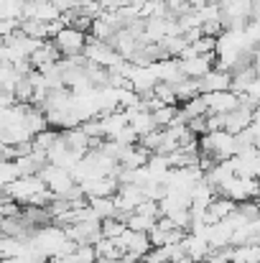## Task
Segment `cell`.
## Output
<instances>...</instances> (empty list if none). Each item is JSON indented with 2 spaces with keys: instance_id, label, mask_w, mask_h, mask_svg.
<instances>
[{
  "instance_id": "1",
  "label": "cell",
  "mask_w": 260,
  "mask_h": 263,
  "mask_svg": "<svg viewBox=\"0 0 260 263\" xmlns=\"http://www.w3.org/2000/svg\"><path fill=\"white\" fill-rule=\"evenodd\" d=\"M85 57L89 64H97V67H105V69H115L117 64H123L125 59L107 44V41H99L94 36L87 39V46H85Z\"/></svg>"
},
{
  "instance_id": "2",
  "label": "cell",
  "mask_w": 260,
  "mask_h": 263,
  "mask_svg": "<svg viewBox=\"0 0 260 263\" xmlns=\"http://www.w3.org/2000/svg\"><path fill=\"white\" fill-rule=\"evenodd\" d=\"M44 189H49V186L44 184L41 176H21V179L13 181L10 186H3V197L15 199V202H21V204H28V202H31L38 192H44Z\"/></svg>"
},
{
  "instance_id": "3",
  "label": "cell",
  "mask_w": 260,
  "mask_h": 263,
  "mask_svg": "<svg viewBox=\"0 0 260 263\" xmlns=\"http://www.w3.org/2000/svg\"><path fill=\"white\" fill-rule=\"evenodd\" d=\"M31 240L38 246V251H41L46 258H54V256H56V251L62 248V243H64V240H69V238H67V230H64V228L44 225V228H36V230H33Z\"/></svg>"
},
{
  "instance_id": "4",
  "label": "cell",
  "mask_w": 260,
  "mask_h": 263,
  "mask_svg": "<svg viewBox=\"0 0 260 263\" xmlns=\"http://www.w3.org/2000/svg\"><path fill=\"white\" fill-rule=\"evenodd\" d=\"M87 39H89V33L67 26V28H62V31L56 33V39H51V41L59 46L62 57H79V54H85Z\"/></svg>"
},
{
  "instance_id": "5",
  "label": "cell",
  "mask_w": 260,
  "mask_h": 263,
  "mask_svg": "<svg viewBox=\"0 0 260 263\" xmlns=\"http://www.w3.org/2000/svg\"><path fill=\"white\" fill-rule=\"evenodd\" d=\"M41 179H44V184L56 194V197H67L74 186H77V181H74V176L72 172H67V169H59V166H51V164H46L44 169H41Z\"/></svg>"
},
{
  "instance_id": "6",
  "label": "cell",
  "mask_w": 260,
  "mask_h": 263,
  "mask_svg": "<svg viewBox=\"0 0 260 263\" xmlns=\"http://www.w3.org/2000/svg\"><path fill=\"white\" fill-rule=\"evenodd\" d=\"M204 100H207L209 115H230L232 110H237V107L243 105V95H237V92H232V89L204 95Z\"/></svg>"
},
{
  "instance_id": "7",
  "label": "cell",
  "mask_w": 260,
  "mask_h": 263,
  "mask_svg": "<svg viewBox=\"0 0 260 263\" xmlns=\"http://www.w3.org/2000/svg\"><path fill=\"white\" fill-rule=\"evenodd\" d=\"M217 54H204V57H191V59H181V72L189 80H204L212 69H214Z\"/></svg>"
},
{
  "instance_id": "8",
  "label": "cell",
  "mask_w": 260,
  "mask_h": 263,
  "mask_svg": "<svg viewBox=\"0 0 260 263\" xmlns=\"http://www.w3.org/2000/svg\"><path fill=\"white\" fill-rule=\"evenodd\" d=\"M250 125H253V107H248V105H240L237 110L225 115V130L232 133V136H240Z\"/></svg>"
},
{
  "instance_id": "9",
  "label": "cell",
  "mask_w": 260,
  "mask_h": 263,
  "mask_svg": "<svg viewBox=\"0 0 260 263\" xmlns=\"http://www.w3.org/2000/svg\"><path fill=\"white\" fill-rule=\"evenodd\" d=\"M235 212H237V202H232V199H227V197H217V199L212 202V207L207 210L204 222H207V225H217V222L232 217Z\"/></svg>"
},
{
  "instance_id": "10",
  "label": "cell",
  "mask_w": 260,
  "mask_h": 263,
  "mask_svg": "<svg viewBox=\"0 0 260 263\" xmlns=\"http://www.w3.org/2000/svg\"><path fill=\"white\" fill-rule=\"evenodd\" d=\"M202 82V95H212V92H225L232 89V72H222V69H212Z\"/></svg>"
},
{
  "instance_id": "11",
  "label": "cell",
  "mask_w": 260,
  "mask_h": 263,
  "mask_svg": "<svg viewBox=\"0 0 260 263\" xmlns=\"http://www.w3.org/2000/svg\"><path fill=\"white\" fill-rule=\"evenodd\" d=\"M87 197H115L120 189V181L115 176H105V179H94V181H85L82 184Z\"/></svg>"
},
{
  "instance_id": "12",
  "label": "cell",
  "mask_w": 260,
  "mask_h": 263,
  "mask_svg": "<svg viewBox=\"0 0 260 263\" xmlns=\"http://www.w3.org/2000/svg\"><path fill=\"white\" fill-rule=\"evenodd\" d=\"M184 248H186V256H189L191 261H207L209 253H212L209 240H204V238H199V235H194V233H186Z\"/></svg>"
},
{
  "instance_id": "13",
  "label": "cell",
  "mask_w": 260,
  "mask_h": 263,
  "mask_svg": "<svg viewBox=\"0 0 260 263\" xmlns=\"http://www.w3.org/2000/svg\"><path fill=\"white\" fill-rule=\"evenodd\" d=\"M62 136H64V143H67L74 154H79V156H87V154H89V141H92V138L82 130V125H79V128H72V130H62Z\"/></svg>"
},
{
  "instance_id": "14",
  "label": "cell",
  "mask_w": 260,
  "mask_h": 263,
  "mask_svg": "<svg viewBox=\"0 0 260 263\" xmlns=\"http://www.w3.org/2000/svg\"><path fill=\"white\" fill-rule=\"evenodd\" d=\"M89 199V207L94 210V215L99 220H107V217H117V204H115V197H87Z\"/></svg>"
},
{
  "instance_id": "15",
  "label": "cell",
  "mask_w": 260,
  "mask_h": 263,
  "mask_svg": "<svg viewBox=\"0 0 260 263\" xmlns=\"http://www.w3.org/2000/svg\"><path fill=\"white\" fill-rule=\"evenodd\" d=\"M28 0H0V18L3 21H26Z\"/></svg>"
},
{
  "instance_id": "16",
  "label": "cell",
  "mask_w": 260,
  "mask_h": 263,
  "mask_svg": "<svg viewBox=\"0 0 260 263\" xmlns=\"http://www.w3.org/2000/svg\"><path fill=\"white\" fill-rule=\"evenodd\" d=\"M94 248H97V256L105 258V261H123V256H125V251L110 238H102Z\"/></svg>"
},
{
  "instance_id": "17",
  "label": "cell",
  "mask_w": 260,
  "mask_h": 263,
  "mask_svg": "<svg viewBox=\"0 0 260 263\" xmlns=\"http://www.w3.org/2000/svg\"><path fill=\"white\" fill-rule=\"evenodd\" d=\"M128 228L130 230H135V233H151L153 228H156V222H158V217H148V215H141V212H133V215H128Z\"/></svg>"
},
{
  "instance_id": "18",
  "label": "cell",
  "mask_w": 260,
  "mask_h": 263,
  "mask_svg": "<svg viewBox=\"0 0 260 263\" xmlns=\"http://www.w3.org/2000/svg\"><path fill=\"white\" fill-rule=\"evenodd\" d=\"M181 110H184V115H186L189 120L209 115V107H207V100H204V95H199V97H194V100L184 102V107H181Z\"/></svg>"
},
{
  "instance_id": "19",
  "label": "cell",
  "mask_w": 260,
  "mask_h": 263,
  "mask_svg": "<svg viewBox=\"0 0 260 263\" xmlns=\"http://www.w3.org/2000/svg\"><path fill=\"white\" fill-rule=\"evenodd\" d=\"M59 138H62V130H56V128H49V130H44V133H38L36 138H33V146L38 148V151H51L56 143H59Z\"/></svg>"
},
{
  "instance_id": "20",
  "label": "cell",
  "mask_w": 260,
  "mask_h": 263,
  "mask_svg": "<svg viewBox=\"0 0 260 263\" xmlns=\"http://www.w3.org/2000/svg\"><path fill=\"white\" fill-rule=\"evenodd\" d=\"M125 230H128V222L120 220V217H107V220H102V238L117 240Z\"/></svg>"
},
{
  "instance_id": "21",
  "label": "cell",
  "mask_w": 260,
  "mask_h": 263,
  "mask_svg": "<svg viewBox=\"0 0 260 263\" xmlns=\"http://www.w3.org/2000/svg\"><path fill=\"white\" fill-rule=\"evenodd\" d=\"M232 263H260V243L235 248V253H232Z\"/></svg>"
},
{
  "instance_id": "22",
  "label": "cell",
  "mask_w": 260,
  "mask_h": 263,
  "mask_svg": "<svg viewBox=\"0 0 260 263\" xmlns=\"http://www.w3.org/2000/svg\"><path fill=\"white\" fill-rule=\"evenodd\" d=\"M23 251H26V240H21V238H3V243H0L3 258H18Z\"/></svg>"
},
{
  "instance_id": "23",
  "label": "cell",
  "mask_w": 260,
  "mask_h": 263,
  "mask_svg": "<svg viewBox=\"0 0 260 263\" xmlns=\"http://www.w3.org/2000/svg\"><path fill=\"white\" fill-rule=\"evenodd\" d=\"M21 169H18V161H0V184L3 186H10L13 181L21 179Z\"/></svg>"
},
{
  "instance_id": "24",
  "label": "cell",
  "mask_w": 260,
  "mask_h": 263,
  "mask_svg": "<svg viewBox=\"0 0 260 263\" xmlns=\"http://www.w3.org/2000/svg\"><path fill=\"white\" fill-rule=\"evenodd\" d=\"M153 95H156L158 100H164L166 105H178V97H176V89H173V85L158 82V85H156V89H153Z\"/></svg>"
},
{
  "instance_id": "25",
  "label": "cell",
  "mask_w": 260,
  "mask_h": 263,
  "mask_svg": "<svg viewBox=\"0 0 260 263\" xmlns=\"http://www.w3.org/2000/svg\"><path fill=\"white\" fill-rule=\"evenodd\" d=\"M99 256H97V248L94 246H79L77 253H74V263H97Z\"/></svg>"
},
{
  "instance_id": "26",
  "label": "cell",
  "mask_w": 260,
  "mask_h": 263,
  "mask_svg": "<svg viewBox=\"0 0 260 263\" xmlns=\"http://www.w3.org/2000/svg\"><path fill=\"white\" fill-rule=\"evenodd\" d=\"M245 33H248V39H250V44L258 49L260 46V18H253V21H248V26H245Z\"/></svg>"
},
{
  "instance_id": "27",
  "label": "cell",
  "mask_w": 260,
  "mask_h": 263,
  "mask_svg": "<svg viewBox=\"0 0 260 263\" xmlns=\"http://www.w3.org/2000/svg\"><path fill=\"white\" fill-rule=\"evenodd\" d=\"M245 95H248V97H253L255 102H260V77L253 82V85H250V87H248V92H245Z\"/></svg>"
},
{
  "instance_id": "28",
  "label": "cell",
  "mask_w": 260,
  "mask_h": 263,
  "mask_svg": "<svg viewBox=\"0 0 260 263\" xmlns=\"http://www.w3.org/2000/svg\"><path fill=\"white\" fill-rule=\"evenodd\" d=\"M253 130H255V136H260V105L253 110V125H250Z\"/></svg>"
},
{
  "instance_id": "29",
  "label": "cell",
  "mask_w": 260,
  "mask_h": 263,
  "mask_svg": "<svg viewBox=\"0 0 260 263\" xmlns=\"http://www.w3.org/2000/svg\"><path fill=\"white\" fill-rule=\"evenodd\" d=\"M148 0H125V5H133V8H143Z\"/></svg>"
},
{
  "instance_id": "30",
  "label": "cell",
  "mask_w": 260,
  "mask_h": 263,
  "mask_svg": "<svg viewBox=\"0 0 260 263\" xmlns=\"http://www.w3.org/2000/svg\"><path fill=\"white\" fill-rule=\"evenodd\" d=\"M253 67H255V69L260 72V46L255 49V54H253Z\"/></svg>"
},
{
  "instance_id": "31",
  "label": "cell",
  "mask_w": 260,
  "mask_h": 263,
  "mask_svg": "<svg viewBox=\"0 0 260 263\" xmlns=\"http://www.w3.org/2000/svg\"><path fill=\"white\" fill-rule=\"evenodd\" d=\"M3 263H18V258H3Z\"/></svg>"
}]
</instances>
